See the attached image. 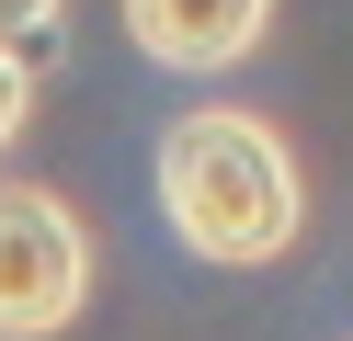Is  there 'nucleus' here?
<instances>
[{"mask_svg":"<svg viewBox=\"0 0 353 341\" xmlns=\"http://www.w3.org/2000/svg\"><path fill=\"white\" fill-rule=\"evenodd\" d=\"M160 216L171 239L194 250V262H228V273H262L296 250L307 227V182L296 159H285V136L262 125V114H171L160 125Z\"/></svg>","mask_w":353,"mask_h":341,"instance_id":"1","label":"nucleus"},{"mask_svg":"<svg viewBox=\"0 0 353 341\" xmlns=\"http://www.w3.org/2000/svg\"><path fill=\"white\" fill-rule=\"evenodd\" d=\"M23 114H34V57H12V45H0V148L23 136Z\"/></svg>","mask_w":353,"mask_h":341,"instance_id":"5","label":"nucleus"},{"mask_svg":"<svg viewBox=\"0 0 353 341\" xmlns=\"http://www.w3.org/2000/svg\"><path fill=\"white\" fill-rule=\"evenodd\" d=\"M274 23V0H125V34L160 68H239Z\"/></svg>","mask_w":353,"mask_h":341,"instance_id":"3","label":"nucleus"},{"mask_svg":"<svg viewBox=\"0 0 353 341\" xmlns=\"http://www.w3.org/2000/svg\"><path fill=\"white\" fill-rule=\"evenodd\" d=\"M57 12H69V0H0V45H12V57H34V45L57 34Z\"/></svg>","mask_w":353,"mask_h":341,"instance_id":"4","label":"nucleus"},{"mask_svg":"<svg viewBox=\"0 0 353 341\" xmlns=\"http://www.w3.org/2000/svg\"><path fill=\"white\" fill-rule=\"evenodd\" d=\"M92 296V227L46 182H0V341H57Z\"/></svg>","mask_w":353,"mask_h":341,"instance_id":"2","label":"nucleus"}]
</instances>
